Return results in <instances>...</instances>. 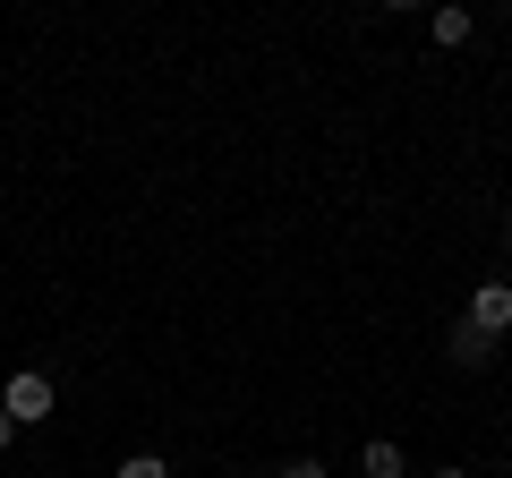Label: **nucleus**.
<instances>
[{"instance_id":"nucleus-8","label":"nucleus","mask_w":512,"mask_h":478,"mask_svg":"<svg viewBox=\"0 0 512 478\" xmlns=\"http://www.w3.org/2000/svg\"><path fill=\"white\" fill-rule=\"evenodd\" d=\"M9 444H18V419H9V410H0V453H9Z\"/></svg>"},{"instance_id":"nucleus-2","label":"nucleus","mask_w":512,"mask_h":478,"mask_svg":"<svg viewBox=\"0 0 512 478\" xmlns=\"http://www.w3.org/2000/svg\"><path fill=\"white\" fill-rule=\"evenodd\" d=\"M461 325H478L487 342H504V333H512V282H478V291H470V316H461Z\"/></svg>"},{"instance_id":"nucleus-6","label":"nucleus","mask_w":512,"mask_h":478,"mask_svg":"<svg viewBox=\"0 0 512 478\" xmlns=\"http://www.w3.org/2000/svg\"><path fill=\"white\" fill-rule=\"evenodd\" d=\"M120 478H171V461H163V453H128Z\"/></svg>"},{"instance_id":"nucleus-3","label":"nucleus","mask_w":512,"mask_h":478,"mask_svg":"<svg viewBox=\"0 0 512 478\" xmlns=\"http://www.w3.org/2000/svg\"><path fill=\"white\" fill-rule=\"evenodd\" d=\"M427 35H436L444 52H461V43L478 35V18H470V9H436V18H427Z\"/></svg>"},{"instance_id":"nucleus-5","label":"nucleus","mask_w":512,"mask_h":478,"mask_svg":"<svg viewBox=\"0 0 512 478\" xmlns=\"http://www.w3.org/2000/svg\"><path fill=\"white\" fill-rule=\"evenodd\" d=\"M359 470H367V478H410V461H402V444H384V436H376V444L359 453Z\"/></svg>"},{"instance_id":"nucleus-1","label":"nucleus","mask_w":512,"mask_h":478,"mask_svg":"<svg viewBox=\"0 0 512 478\" xmlns=\"http://www.w3.org/2000/svg\"><path fill=\"white\" fill-rule=\"evenodd\" d=\"M0 410H9L18 427H43V419H52V376H43V368H18L9 385H0Z\"/></svg>"},{"instance_id":"nucleus-7","label":"nucleus","mask_w":512,"mask_h":478,"mask_svg":"<svg viewBox=\"0 0 512 478\" xmlns=\"http://www.w3.org/2000/svg\"><path fill=\"white\" fill-rule=\"evenodd\" d=\"M274 478H325V461H316V453H299V461H282Z\"/></svg>"},{"instance_id":"nucleus-11","label":"nucleus","mask_w":512,"mask_h":478,"mask_svg":"<svg viewBox=\"0 0 512 478\" xmlns=\"http://www.w3.org/2000/svg\"><path fill=\"white\" fill-rule=\"evenodd\" d=\"M504 43H512V26H504Z\"/></svg>"},{"instance_id":"nucleus-9","label":"nucleus","mask_w":512,"mask_h":478,"mask_svg":"<svg viewBox=\"0 0 512 478\" xmlns=\"http://www.w3.org/2000/svg\"><path fill=\"white\" fill-rule=\"evenodd\" d=\"M427 478H470V470H461V461H453V470H427Z\"/></svg>"},{"instance_id":"nucleus-10","label":"nucleus","mask_w":512,"mask_h":478,"mask_svg":"<svg viewBox=\"0 0 512 478\" xmlns=\"http://www.w3.org/2000/svg\"><path fill=\"white\" fill-rule=\"evenodd\" d=\"M504 248H512V222H504Z\"/></svg>"},{"instance_id":"nucleus-4","label":"nucleus","mask_w":512,"mask_h":478,"mask_svg":"<svg viewBox=\"0 0 512 478\" xmlns=\"http://www.w3.org/2000/svg\"><path fill=\"white\" fill-rule=\"evenodd\" d=\"M444 350H453V368H487V359H495V342L478 325H453V342H444Z\"/></svg>"}]
</instances>
